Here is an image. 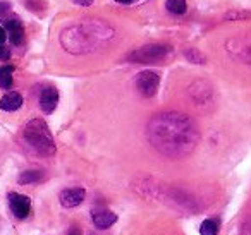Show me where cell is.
Returning <instances> with one entry per match:
<instances>
[{
  "label": "cell",
  "mask_w": 251,
  "mask_h": 235,
  "mask_svg": "<svg viewBox=\"0 0 251 235\" xmlns=\"http://www.w3.org/2000/svg\"><path fill=\"white\" fill-rule=\"evenodd\" d=\"M11 12V4L7 0H0V19H5Z\"/></svg>",
  "instance_id": "cell-20"
},
{
  "label": "cell",
  "mask_w": 251,
  "mask_h": 235,
  "mask_svg": "<svg viewBox=\"0 0 251 235\" xmlns=\"http://www.w3.org/2000/svg\"><path fill=\"white\" fill-rule=\"evenodd\" d=\"M77 5H83V7H90L91 4H93V0H74Z\"/></svg>",
  "instance_id": "cell-23"
},
{
  "label": "cell",
  "mask_w": 251,
  "mask_h": 235,
  "mask_svg": "<svg viewBox=\"0 0 251 235\" xmlns=\"http://www.w3.org/2000/svg\"><path fill=\"white\" fill-rule=\"evenodd\" d=\"M64 235H83V230H81L77 225H71L69 228L66 230V234Z\"/></svg>",
  "instance_id": "cell-22"
},
{
  "label": "cell",
  "mask_w": 251,
  "mask_h": 235,
  "mask_svg": "<svg viewBox=\"0 0 251 235\" xmlns=\"http://www.w3.org/2000/svg\"><path fill=\"white\" fill-rule=\"evenodd\" d=\"M11 59V50L7 48V47H0V60H2V62H5V60H9Z\"/></svg>",
  "instance_id": "cell-21"
},
{
  "label": "cell",
  "mask_w": 251,
  "mask_h": 235,
  "mask_svg": "<svg viewBox=\"0 0 251 235\" xmlns=\"http://www.w3.org/2000/svg\"><path fill=\"white\" fill-rule=\"evenodd\" d=\"M244 19H251L250 11H229L226 14V21H244Z\"/></svg>",
  "instance_id": "cell-18"
},
{
  "label": "cell",
  "mask_w": 251,
  "mask_h": 235,
  "mask_svg": "<svg viewBox=\"0 0 251 235\" xmlns=\"http://www.w3.org/2000/svg\"><path fill=\"white\" fill-rule=\"evenodd\" d=\"M148 142L160 155L177 160L191 155L200 142V129L182 112H158L147 124Z\"/></svg>",
  "instance_id": "cell-1"
},
{
  "label": "cell",
  "mask_w": 251,
  "mask_h": 235,
  "mask_svg": "<svg viewBox=\"0 0 251 235\" xmlns=\"http://www.w3.org/2000/svg\"><path fill=\"white\" fill-rule=\"evenodd\" d=\"M188 94L195 103V107L198 108H210L213 103V96H215L212 84L205 79H198L191 83V86L188 88Z\"/></svg>",
  "instance_id": "cell-5"
},
{
  "label": "cell",
  "mask_w": 251,
  "mask_h": 235,
  "mask_svg": "<svg viewBox=\"0 0 251 235\" xmlns=\"http://www.w3.org/2000/svg\"><path fill=\"white\" fill-rule=\"evenodd\" d=\"M86 197V190L83 187H67L59 194V201L64 208H76Z\"/></svg>",
  "instance_id": "cell-9"
},
{
  "label": "cell",
  "mask_w": 251,
  "mask_h": 235,
  "mask_svg": "<svg viewBox=\"0 0 251 235\" xmlns=\"http://www.w3.org/2000/svg\"><path fill=\"white\" fill-rule=\"evenodd\" d=\"M115 2H119V4H126V5H127V4H133L134 0H115Z\"/></svg>",
  "instance_id": "cell-25"
},
{
  "label": "cell",
  "mask_w": 251,
  "mask_h": 235,
  "mask_svg": "<svg viewBox=\"0 0 251 235\" xmlns=\"http://www.w3.org/2000/svg\"><path fill=\"white\" fill-rule=\"evenodd\" d=\"M184 57L189 60L191 64H200V66H203V64H206V57L203 55L200 50L196 48H188L184 52Z\"/></svg>",
  "instance_id": "cell-17"
},
{
  "label": "cell",
  "mask_w": 251,
  "mask_h": 235,
  "mask_svg": "<svg viewBox=\"0 0 251 235\" xmlns=\"http://www.w3.org/2000/svg\"><path fill=\"white\" fill-rule=\"evenodd\" d=\"M93 235H95V234H93Z\"/></svg>",
  "instance_id": "cell-26"
},
{
  "label": "cell",
  "mask_w": 251,
  "mask_h": 235,
  "mask_svg": "<svg viewBox=\"0 0 251 235\" xmlns=\"http://www.w3.org/2000/svg\"><path fill=\"white\" fill-rule=\"evenodd\" d=\"M172 53V47L167 43H150L133 50L127 55V60L134 64H157L165 60Z\"/></svg>",
  "instance_id": "cell-4"
},
{
  "label": "cell",
  "mask_w": 251,
  "mask_h": 235,
  "mask_svg": "<svg viewBox=\"0 0 251 235\" xmlns=\"http://www.w3.org/2000/svg\"><path fill=\"white\" fill-rule=\"evenodd\" d=\"M25 4H26V7H28L29 11H35V12H38L40 9L47 7V4L43 2V0H25Z\"/></svg>",
  "instance_id": "cell-19"
},
{
  "label": "cell",
  "mask_w": 251,
  "mask_h": 235,
  "mask_svg": "<svg viewBox=\"0 0 251 235\" xmlns=\"http://www.w3.org/2000/svg\"><path fill=\"white\" fill-rule=\"evenodd\" d=\"M5 38H7V33H5V29L0 26V47L4 45V42H5Z\"/></svg>",
  "instance_id": "cell-24"
},
{
  "label": "cell",
  "mask_w": 251,
  "mask_h": 235,
  "mask_svg": "<svg viewBox=\"0 0 251 235\" xmlns=\"http://www.w3.org/2000/svg\"><path fill=\"white\" fill-rule=\"evenodd\" d=\"M91 220H93L95 227L100 230H107L117 221V214L112 213L107 208H93L91 210Z\"/></svg>",
  "instance_id": "cell-10"
},
{
  "label": "cell",
  "mask_w": 251,
  "mask_h": 235,
  "mask_svg": "<svg viewBox=\"0 0 251 235\" xmlns=\"http://www.w3.org/2000/svg\"><path fill=\"white\" fill-rule=\"evenodd\" d=\"M115 38V29L100 19H88L62 29L59 40L66 52L73 55L93 53L108 47Z\"/></svg>",
  "instance_id": "cell-2"
},
{
  "label": "cell",
  "mask_w": 251,
  "mask_h": 235,
  "mask_svg": "<svg viewBox=\"0 0 251 235\" xmlns=\"http://www.w3.org/2000/svg\"><path fill=\"white\" fill-rule=\"evenodd\" d=\"M59 105V91L53 86H47L40 93V108L45 114H52Z\"/></svg>",
  "instance_id": "cell-11"
},
{
  "label": "cell",
  "mask_w": 251,
  "mask_h": 235,
  "mask_svg": "<svg viewBox=\"0 0 251 235\" xmlns=\"http://www.w3.org/2000/svg\"><path fill=\"white\" fill-rule=\"evenodd\" d=\"M2 28L7 33V38L14 47H21L25 43V26H23L21 19L16 16H7L2 19Z\"/></svg>",
  "instance_id": "cell-7"
},
{
  "label": "cell",
  "mask_w": 251,
  "mask_h": 235,
  "mask_svg": "<svg viewBox=\"0 0 251 235\" xmlns=\"http://www.w3.org/2000/svg\"><path fill=\"white\" fill-rule=\"evenodd\" d=\"M165 9L174 16H182L188 11V4H186V0H167Z\"/></svg>",
  "instance_id": "cell-16"
},
{
  "label": "cell",
  "mask_w": 251,
  "mask_h": 235,
  "mask_svg": "<svg viewBox=\"0 0 251 235\" xmlns=\"http://www.w3.org/2000/svg\"><path fill=\"white\" fill-rule=\"evenodd\" d=\"M14 70L16 67L11 66V64H5V66L0 67V88L2 90H12V86H14V77H12Z\"/></svg>",
  "instance_id": "cell-14"
},
{
  "label": "cell",
  "mask_w": 251,
  "mask_h": 235,
  "mask_svg": "<svg viewBox=\"0 0 251 235\" xmlns=\"http://www.w3.org/2000/svg\"><path fill=\"white\" fill-rule=\"evenodd\" d=\"M9 199V206L11 211L18 220H25L29 216L31 213V199L25 194H18V192H9L7 196Z\"/></svg>",
  "instance_id": "cell-8"
},
{
  "label": "cell",
  "mask_w": 251,
  "mask_h": 235,
  "mask_svg": "<svg viewBox=\"0 0 251 235\" xmlns=\"http://www.w3.org/2000/svg\"><path fill=\"white\" fill-rule=\"evenodd\" d=\"M23 107V96L18 91H9L0 100V108L4 112H16Z\"/></svg>",
  "instance_id": "cell-12"
},
{
  "label": "cell",
  "mask_w": 251,
  "mask_h": 235,
  "mask_svg": "<svg viewBox=\"0 0 251 235\" xmlns=\"http://www.w3.org/2000/svg\"><path fill=\"white\" fill-rule=\"evenodd\" d=\"M220 230V220L219 218H206L200 225V234L201 235H217Z\"/></svg>",
  "instance_id": "cell-15"
},
{
  "label": "cell",
  "mask_w": 251,
  "mask_h": 235,
  "mask_svg": "<svg viewBox=\"0 0 251 235\" xmlns=\"http://www.w3.org/2000/svg\"><path fill=\"white\" fill-rule=\"evenodd\" d=\"M134 86L138 93L145 98H151L157 94L158 86H160V76L153 70H143L134 77Z\"/></svg>",
  "instance_id": "cell-6"
},
{
  "label": "cell",
  "mask_w": 251,
  "mask_h": 235,
  "mask_svg": "<svg viewBox=\"0 0 251 235\" xmlns=\"http://www.w3.org/2000/svg\"><path fill=\"white\" fill-rule=\"evenodd\" d=\"M23 138H25L26 144L35 149L40 156L55 155V141H53L52 132L43 118H31L23 131Z\"/></svg>",
  "instance_id": "cell-3"
},
{
  "label": "cell",
  "mask_w": 251,
  "mask_h": 235,
  "mask_svg": "<svg viewBox=\"0 0 251 235\" xmlns=\"http://www.w3.org/2000/svg\"><path fill=\"white\" fill-rule=\"evenodd\" d=\"M45 179V172L38 168H31V170H25V172L19 173L18 182L21 186H29V184H40Z\"/></svg>",
  "instance_id": "cell-13"
}]
</instances>
